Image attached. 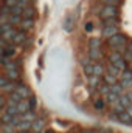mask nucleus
I'll use <instances>...</instances> for the list:
<instances>
[{"label": "nucleus", "instance_id": "obj_27", "mask_svg": "<svg viewBox=\"0 0 132 133\" xmlns=\"http://www.w3.org/2000/svg\"><path fill=\"white\" fill-rule=\"evenodd\" d=\"M101 77H97V76H90L89 77V87H92V88H98L99 85H101Z\"/></svg>", "mask_w": 132, "mask_h": 133}, {"label": "nucleus", "instance_id": "obj_35", "mask_svg": "<svg viewBox=\"0 0 132 133\" xmlns=\"http://www.w3.org/2000/svg\"><path fill=\"white\" fill-rule=\"evenodd\" d=\"M120 104H121V105H123V107H124L126 110H128V108H129V107L132 105V104H131V101L128 99V96H126V95L120 96Z\"/></svg>", "mask_w": 132, "mask_h": 133}, {"label": "nucleus", "instance_id": "obj_8", "mask_svg": "<svg viewBox=\"0 0 132 133\" xmlns=\"http://www.w3.org/2000/svg\"><path fill=\"white\" fill-rule=\"evenodd\" d=\"M87 57L93 62L95 61V64L103 59V53H101V50H93V48H89V51H87Z\"/></svg>", "mask_w": 132, "mask_h": 133}, {"label": "nucleus", "instance_id": "obj_50", "mask_svg": "<svg viewBox=\"0 0 132 133\" xmlns=\"http://www.w3.org/2000/svg\"><path fill=\"white\" fill-rule=\"evenodd\" d=\"M126 111H128V113H129V115H131V116H132V105H131V107H129V108H128V110H126Z\"/></svg>", "mask_w": 132, "mask_h": 133}, {"label": "nucleus", "instance_id": "obj_41", "mask_svg": "<svg viewBox=\"0 0 132 133\" xmlns=\"http://www.w3.org/2000/svg\"><path fill=\"white\" fill-rule=\"evenodd\" d=\"M5 6H8L9 9H13L14 6H17V0H5Z\"/></svg>", "mask_w": 132, "mask_h": 133}, {"label": "nucleus", "instance_id": "obj_28", "mask_svg": "<svg viewBox=\"0 0 132 133\" xmlns=\"http://www.w3.org/2000/svg\"><path fill=\"white\" fill-rule=\"evenodd\" d=\"M9 23H11L13 28H19L20 23H22V17L20 16H11L9 17Z\"/></svg>", "mask_w": 132, "mask_h": 133}, {"label": "nucleus", "instance_id": "obj_51", "mask_svg": "<svg viewBox=\"0 0 132 133\" xmlns=\"http://www.w3.org/2000/svg\"><path fill=\"white\" fill-rule=\"evenodd\" d=\"M3 57V48H0V59Z\"/></svg>", "mask_w": 132, "mask_h": 133}, {"label": "nucleus", "instance_id": "obj_46", "mask_svg": "<svg viewBox=\"0 0 132 133\" xmlns=\"http://www.w3.org/2000/svg\"><path fill=\"white\" fill-rule=\"evenodd\" d=\"M106 5H110V6H115V8H118V6L121 5V0H109Z\"/></svg>", "mask_w": 132, "mask_h": 133}, {"label": "nucleus", "instance_id": "obj_31", "mask_svg": "<svg viewBox=\"0 0 132 133\" xmlns=\"http://www.w3.org/2000/svg\"><path fill=\"white\" fill-rule=\"evenodd\" d=\"M64 30H65L67 33H71V31H73V17H71V16H68L65 19V22H64Z\"/></svg>", "mask_w": 132, "mask_h": 133}, {"label": "nucleus", "instance_id": "obj_10", "mask_svg": "<svg viewBox=\"0 0 132 133\" xmlns=\"http://www.w3.org/2000/svg\"><path fill=\"white\" fill-rule=\"evenodd\" d=\"M117 116H118V122H121L124 125H132V116L128 111H123V113H120Z\"/></svg>", "mask_w": 132, "mask_h": 133}, {"label": "nucleus", "instance_id": "obj_15", "mask_svg": "<svg viewBox=\"0 0 132 133\" xmlns=\"http://www.w3.org/2000/svg\"><path fill=\"white\" fill-rule=\"evenodd\" d=\"M34 16H36V8L31 6V5L27 6L22 12V19H34Z\"/></svg>", "mask_w": 132, "mask_h": 133}, {"label": "nucleus", "instance_id": "obj_11", "mask_svg": "<svg viewBox=\"0 0 132 133\" xmlns=\"http://www.w3.org/2000/svg\"><path fill=\"white\" fill-rule=\"evenodd\" d=\"M9 82H17V81H20V77H22V74L19 73V71H5V74H3Z\"/></svg>", "mask_w": 132, "mask_h": 133}, {"label": "nucleus", "instance_id": "obj_43", "mask_svg": "<svg viewBox=\"0 0 132 133\" xmlns=\"http://www.w3.org/2000/svg\"><path fill=\"white\" fill-rule=\"evenodd\" d=\"M93 28H95V25H93V22H87V23H86V26H84V30H86V33H92V31H93Z\"/></svg>", "mask_w": 132, "mask_h": 133}, {"label": "nucleus", "instance_id": "obj_21", "mask_svg": "<svg viewBox=\"0 0 132 133\" xmlns=\"http://www.w3.org/2000/svg\"><path fill=\"white\" fill-rule=\"evenodd\" d=\"M104 101H106V104H109V105H115V104L120 102V96H117V95H113V93H109L107 96H104Z\"/></svg>", "mask_w": 132, "mask_h": 133}, {"label": "nucleus", "instance_id": "obj_13", "mask_svg": "<svg viewBox=\"0 0 132 133\" xmlns=\"http://www.w3.org/2000/svg\"><path fill=\"white\" fill-rule=\"evenodd\" d=\"M106 71H107L106 66L103 65L101 62H97V64H95V68H93V76H97V77H101V79H103V76L106 74Z\"/></svg>", "mask_w": 132, "mask_h": 133}, {"label": "nucleus", "instance_id": "obj_40", "mask_svg": "<svg viewBox=\"0 0 132 133\" xmlns=\"http://www.w3.org/2000/svg\"><path fill=\"white\" fill-rule=\"evenodd\" d=\"M8 115H11V116H16V115H19V111H17V108L16 107H6V110H5Z\"/></svg>", "mask_w": 132, "mask_h": 133}, {"label": "nucleus", "instance_id": "obj_14", "mask_svg": "<svg viewBox=\"0 0 132 133\" xmlns=\"http://www.w3.org/2000/svg\"><path fill=\"white\" fill-rule=\"evenodd\" d=\"M16 53H17V46H16V45H8V46L3 50V57L9 59V57L16 56Z\"/></svg>", "mask_w": 132, "mask_h": 133}, {"label": "nucleus", "instance_id": "obj_54", "mask_svg": "<svg viewBox=\"0 0 132 133\" xmlns=\"http://www.w3.org/2000/svg\"><path fill=\"white\" fill-rule=\"evenodd\" d=\"M2 66H3V65H2V59H0V68H2Z\"/></svg>", "mask_w": 132, "mask_h": 133}, {"label": "nucleus", "instance_id": "obj_52", "mask_svg": "<svg viewBox=\"0 0 132 133\" xmlns=\"http://www.w3.org/2000/svg\"><path fill=\"white\" fill-rule=\"evenodd\" d=\"M99 2H101V3H103V5H106V3H107V2H109V0H99Z\"/></svg>", "mask_w": 132, "mask_h": 133}, {"label": "nucleus", "instance_id": "obj_33", "mask_svg": "<svg viewBox=\"0 0 132 133\" xmlns=\"http://www.w3.org/2000/svg\"><path fill=\"white\" fill-rule=\"evenodd\" d=\"M120 81H132V70H124L120 76Z\"/></svg>", "mask_w": 132, "mask_h": 133}, {"label": "nucleus", "instance_id": "obj_6", "mask_svg": "<svg viewBox=\"0 0 132 133\" xmlns=\"http://www.w3.org/2000/svg\"><path fill=\"white\" fill-rule=\"evenodd\" d=\"M28 42V36L27 33H23V31H20V30H17V33L14 36V39H13V45H25Z\"/></svg>", "mask_w": 132, "mask_h": 133}, {"label": "nucleus", "instance_id": "obj_30", "mask_svg": "<svg viewBox=\"0 0 132 133\" xmlns=\"http://www.w3.org/2000/svg\"><path fill=\"white\" fill-rule=\"evenodd\" d=\"M93 68H95V62H92V64H89V65L82 66V73H84L87 77H90V76H93Z\"/></svg>", "mask_w": 132, "mask_h": 133}, {"label": "nucleus", "instance_id": "obj_24", "mask_svg": "<svg viewBox=\"0 0 132 133\" xmlns=\"http://www.w3.org/2000/svg\"><path fill=\"white\" fill-rule=\"evenodd\" d=\"M2 133H17V127L13 124H0Z\"/></svg>", "mask_w": 132, "mask_h": 133}, {"label": "nucleus", "instance_id": "obj_45", "mask_svg": "<svg viewBox=\"0 0 132 133\" xmlns=\"http://www.w3.org/2000/svg\"><path fill=\"white\" fill-rule=\"evenodd\" d=\"M6 104H8V98H6V96H3V95H0V110H2Z\"/></svg>", "mask_w": 132, "mask_h": 133}, {"label": "nucleus", "instance_id": "obj_47", "mask_svg": "<svg viewBox=\"0 0 132 133\" xmlns=\"http://www.w3.org/2000/svg\"><path fill=\"white\" fill-rule=\"evenodd\" d=\"M8 82H9V81H8V79H6L5 76H0V88H3V87H5V85L8 84Z\"/></svg>", "mask_w": 132, "mask_h": 133}, {"label": "nucleus", "instance_id": "obj_3", "mask_svg": "<svg viewBox=\"0 0 132 133\" xmlns=\"http://www.w3.org/2000/svg\"><path fill=\"white\" fill-rule=\"evenodd\" d=\"M99 19L101 20H107V19H115L118 17V8L110 6V5H103L99 9Z\"/></svg>", "mask_w": 132, "mask_h": 133}, {"label": "nucleus", "instance_id": "obj_29", "mask_svg": "<svg viewBox=\"0 0 132 133\" xmlns=\"http://www.w3.org/2000/svg\"><path fill=\"white\" fill-rule=\"evenodd\" d=\"M106 70H107V73H109V74H112V76H115V77L121 76V71H120L118 68H115L113 65H110V64H107V65H106Z\"/></svg>", "mask_w": 132, "mask_h": 133}, {"label": "nucleus", "instance_id": "obj_20", "mask_svg": "<svg viewBox=\"0 0 132 133\" xmlns=\"http://www.w3.org/2000/svg\"><path fill=\"white\" fill-rule=\"evenodd\" d=\"M106 105H107V104H106V101H104L103 96H99V98H97V99L93 101V108H95V110H98V111L104 110V107H106Z\"/></svg>", "mask_w": 132, "mask_h": 133}, {"label": "nucleus", "instance_id": "obj_2", "mask_svg": "<svg viewBox=\"0 0 132 133\" xmlns=\"http://www.w3.org/2000/svg\"><path fill=\"white\" fill-rule=\"evenodd\" d=\"M107 59H109V64H110V65H113L115 68H118L121 73H123L124 70H128V62H126V59H124V56H123L121 53H118V51H110L109 56H107Z\"/></svg>", "mask_w": 132, "mask_h": 133}, {"label": "nucleus", "instance_id": "obj_55", "mask_svg": "<svg viewBox=\"0 0 132 133\" xmlns=\"http://www.w3.org/2000/svg\"><path fill=\"white\" fill-rule=\"evenodd\" d=\"M86 133H95V132H90V130H89V132H86Z\"/></svg>", "mask_w": 132, "mask_h": 133}, {"label": "nucleus", "instance_id": "obj_37", "mask_svg": "<svg viewBox=\"0 0 132 133\" xmlns=\"http://www.w3.org/2000/svg\"><path fill=\"white\" fill-rule=\"evenodd\" d=\"M123 111H126V108H124L120 102L113 105V113H115V115H120V113H123Z\"/></svg>", "mask_w": 132, "mask_h": 133}, {"label": "nucleus", "instance_id": "obj_19", "mask_svg": "<svg viewBox=\"0 0 132 133\" xmlns=\"http://www.w3.org/2000/svg\"><path fill=\"white\" fill-rule=\"evenodd\" d=\"M101 45H103V40L99 37H92L89 40V48H93V50H101Z\"/></svg>", "mask_w": 132, "mask_h": 133}, {"label": "nucleus", "instance_id": "obj_38", "mask_svg": "<svg viewBox=\"0 0 132 133\" xmlns=\"http://www.w3.org/2000/svg\"><path fill=\"white\" fill-rule=\"evenodd\" d=\"M22 12H23V9L17 5V6H14L13 9H11V16H20L22 17Z\"/></svg>", "mask_w": 132, "mask_h": 133}, {"label": "nucleus", "instance_id": "obj_17", "mask_svg": "<svg viewBox=\"0 0 132 133\" xmlns=\"http://www.w3.org/2000/svg\"><path fill=\"white\" fill-rule=\"evenodd\" d=\"M97 93H98L99 96H103V98H104V96H107V95L110 93V85H107V84H104V82H103L98 88H97Z\"/></svg>", "mask_w": 132, "mask_h": 133}, {"label": "nucleus", "instance_id": "obj_25", "mask_svg": "<svg viewBox=\"0 0 132 133\" xmlns=\"http://www.w3.org/2000/svg\"><path fill=\"white\" fill-rule=\"evenodd\" d=\"M16 88H17V82H8L3 88H2V91H5V93H14L16 91Z\"/></svg>", "mask_w": 132, "mask_h": 133}, {"label": "nucleus", "instance_id": "obj_53", "mask_svg": "<svg viewBox=\"0 0 132 133\" xmlns=\"http://www.w3.org/2000/svg\"><path fill=\"white\" fill-rule=\"evenodd\" d=\"M17 133H31V132H17Z\"/></svg>", "mask_w": 132, "mask_h": 133}, {"label": "nucleus", "instance_id": "obj_42", "mask_svg": "<svg viewBox=\"0 0 132 133\" xmlns=\"http://www.w3.org/2000/svg\"><path fill=\"white\" fill-rule=\"evenodd\" d=\"M79 64H81V66H86V65H89V64H92V61H90L87 56H84V57L79 59Z\"/></svg>", "mask_w": 132, "mask_h": 133}, {"label": "nucleus", "instance_id": "obj_9", "mask_svg": "<svg viewBox=\"0 0 132 133\" xmlns=\"http://www.w3.org/2000/svg\"><path fill=\"white\" fill-rule=\"evenodd\" d=\"M44 127H45L44 118H37L33 124H31V130H33V133H40L42 130H44Z\"/></svg>", "mask_w": 132, "mask_h": 133}, {"label": "nucleus", "instance_id": "obj_32", "mask_svg": "<svg viewBox=\"0 0 132 133\" xmlns=\"http://www.w3.org/2000/svg\"><path fill=\"white\" fill-rule=\"evenodd\" d=\"M11 122H13V116L8 115L6 111H3L0 116V124H11Z\"/></svg>", "mask_w": 132, "mask_h": 133}, {"label": "nucleus", "instance_id": "obj_1", "mask_svg": "<svg viewBox=\"0 0 132 133\" xmlns=\"http://www.w3.org/2000/svg\"><path fill=\"white\" fill-rule=\"evenodd\" d=\"M128 37L124 36L123 33L117 34V36H113V37H110L109 40H107V45L112 48V51H118V53H124L126 51V45H128Z\"/></svg>", "mask_w": 132, "mask_h": 133}, {"label": "nucleus", "instance_id": "obj_56", "mask_svg": "<svg viewBox=\"0 0 132 133\" xmlns=\"http://www.w3.org/2000/svg\"><path fill=\"white\" fill-rule=\"evenodd\" d=\"M0 91H2V88H0Z\"/></svg>", "mask_w": 132, "mask_h": 133}, {"label": "nucleus", "instance_id": "obj_4", "mask_svg": "<svg viewBox=\"0 0 132 133\" xmlns=\"http://www.w3.org/2000/svg\"><path fill=\"white\" fill-rule=\"evenodd\" d=\"M16 95H19L20 96V99L22 101H28L31 96H33V93H31V90L25 85V84H19L17 85V88H16V91H14Z\"/></svg>", "mask_w": 132, "mask_h": 133}, {"label": "nucleus", "instance_id": "obj_48", "mask_svg": "<svg viewBox=\"0 0 132 133\" xmlns=\"http://www.w3.org/2000/svg\"><path fill=\"white\" fill-rule=\"evenodd\" d=\"M126 96H128V99L131 101V104H132V90H129V91H126Z\"/></svg>", "mask_w": 132, "mask_h": 133}, {"label": "nucleus", "instance_id": "obj_34", "mask_svg": "<svg viewBox=\"0 0 132 133\" xmlns=\"http://www.w3.org/2000/svg\"><path fill=\"white\" fill-rule=\"evenodd\" d=\"M115 25H120L118 23V19H107V20H103V28L104 26H115Z\"/></svg>", "mask_w": 132, "mask_h": 133}, {"label": "nucleus", "instance_id": "obj_5", "mask_svg": "<svg viewBox=\"0 0 132 133\" xmlns=\"http://www.w3.org/2000/svg\"><path fill=\"white\" fill-rule=\"evenodd\" d=\"M117 34H120V25H115V26H104L103 30H101V36H103V39H110V37H113V36H117Z\"/></svg>", "mask_w": 132, "mask_h": 133}, {"label": "nucleus", "instance_id": "obj_26", "mask_svg": "<svg viewBox=\"0 0 132 133\" xmlns=\"http://www.w3.org/2000/svg\"><path fill=\"white\" fill-rule=\"evenodd\" d=\"M31 124H33V122L22 121V122L17 125V132H31Z\"/></svg>", "mask_w": 132, "mask_h": 133}, {"label": "nucleus", "instance_id": "obj_7", "mask_svg": "<svg viewBox=\"0 0 132 133\" xmlns=\"http://www.w3.org/2000/svg\"><path fill=\"white\" fill-rule=\"evenodd\" d=\"M33 28H34V19H22V23H20V26H19L20 31L28 33V31H31Z\"/></svg>", "mask_w": 132, "mask_h": 133}, {"label": "nucleus", "instance_id": "obj_18", "mask_svg": "<svg viewBox=\"0 0 132 133\" xmlns=\"http://www.w3.org/2000/svg\"><path fill=\"white\" fill-rule=\"evenodd\" d=\"M118 81H120L118 77H115V76L109 74L107 71H106V74L103 76V82H104V84H107V85H113V84H117Z\"/></svg>", "mask_w": 132, "mask_h": 133}, {"label": "nucleus", "instance_id": "obj_12", "mask_svg": "<svg viewBox=\"0 0 132 133\" xmlns=\"http://www.w3.org/2000/svg\"><path fill=\"white\" fill-rule=\"evenodd\" d=\"M110 93H113V95H117V96H123V95H126V90L121 87V84H120V81H118L117 84L110 85Z\"/></svg>", "mask_w": 132, "mask_h": 133}, {"label": "nucleus", "instance_id": "obj_36", "mask_svg": "<svg viewBox=\"0 0 132 133\" xmlns=\"http://www.w3.org/2000/svg\"><path fill=\"white\" fill-rule=\"evenodd\" d=\"M28 104H30V110L34 111V110H36V107H37V99H36V96H34V95L28 99Z\"/></svg>", "mask_w": 132, "mask_h": 133}, {"label": "nucleus", "instance_id": "obj_49", "mask_svg": "<svg viewBox=\"0 0 132 133\" xmlns=\"http://www.w3.org/2000/svg\"><path fill=\"white\" fill-rule=\"evenodd\" d=\"M45 133H56V132H55L53 129H47V130H45Z\"/></svg>", "mask_w": 132, "mask_h": 133}, {"label": "nucleus", "instance_id": "obj_39", "mask_svg": "<svg viewBox=\"0 0 132 133\" xmlns=\"http://www.w3.org/2000/svg\"><path fill=\"white\" fill-rule=\"evenodd\" d=\"M11 28H13L11 23H3V25H0V36H3L6 31H9Z\"/></svg>", "mask_w": 132, "mask_h": 133}, {"label": "nucleus", "instance_id": "obj_23", "mask_svg": "<svg viewBox=\"0 0 132 133\" xmlns=\"http://www.w3.org/2000/svg\"><path fill=\"white\" fill-rule=\"evenodd\" d=\"M123 56H124L126 62H132V40L128 42V45H126V51L123 53Z\"/></svg>", "mask_w": 132, "mask_h": 133}, {"label": "nucleus", "instance_id": "obj_16", "mask_svg": "<svg viewBox=\"0 0 132 133\" xmlns=\"http://www.w3.org/2000/svg\"><path fill=\"white\" fill-rule=\"evenodd\" d=\"M17 111H19V115H25L27 111H30V104H28V101H20V102L17 104Z\"/></svg>", "mask_w": 132, "mask_h": 133}, {"label": "nucleus", "instance_id": "obj_44", "mask_svg": "<svg viewBox=\"0 0 132 133\" xmlns=\"http://www.w3.org/2000/svg\"><path fill=\"white\" fill-rule=\"evenodd\" d=\"M17 5H19L22 9H25L27 6H30V0H17Z\"/></svg>", "mask_w": 132, "mask_h": 133}, {"label": "nucleus", "instance_id": "obj_22", "mask_svg": "<svg viewBox=\"0 0 132 133\" xmlns=\"http://www.w3.org/2000/svg\"><path fill=\"white\" fill-rule=\"evenodd\" d=\"M20 118H22V121H27V122H34L36 119H37V116H36V113L34 111H27L25 115H20Z\"/></svg>", "mask_w": 132, "mask_h": 133}]
</instances>
